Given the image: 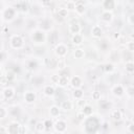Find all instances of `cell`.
Masks as SVG:
<instances>
[{"label":"cell","mask_w":134,"mask_h":134,"mask_svg":"<svg viewBox=\"0 0 134 134\" xmlns=\"http://www.w3.org/2000/svg\"><path fill=\"white\" fill-rule=\"evenodd\" d=\"M99 126H100L99 121L97 120V118L95 116H90L85 119V128H86V132H88V133L96 132L97 128Z\"/></svg>","instance_id":"cell-1"},{"label":"cell","mask_w":134,"mask_h":134,"mask_svg":"<svg viewBox=\"0 0 134 134\" xmlns=\"http://www.w3.org/2000/svg\"><path fill=\"white\" fill-rule=\"evenodd\" d=\"M9 42H10V46H12L13 48H15V49H20V48L23 47V45H24V41H23L22 37L19 36V35H14V36H12Z\"/></svg>","instance_id":"cell-2"},{"label":"cell","mask_w":134,"mask_h":134,"mask_svg":"<svg viewBox=\"0 0 134 134\" xmlns=\"http://www.w3.org/2000/svg\"><path fill=\"white\" fill-rule=\"evenodd\" d=\"M31 39L35 43H43L46 39V36L44 34V30L42 29H37L32 32L31 35Z\"/></svg>","instance_id":"cell-3"},{"label":"cell","mask_w":134,"mask_h":134,"mask_svg":"<svg viewBox=\"0 0 134 134\" xmlns=\"http://www.w3.org/2000/svg\"><path fill=\"white\" fill-rule=\"evenodd\" d=\"M16 16V10L15 8L13 7H8L6 9L3 10V14H2V17L5 21H12Z\"/></svg>","instance_id":"cell-4"},{"label":"cell","mask_w":134,"mask_h":134,"mask_svg":"<svg viewBox=\"0 0 134 134\" xmlns=\"http://www.w3.org/2000/svg\"><path fill=\"white\" fill-rule=\"evenodd\" d=\"M67 51H68V48L65 44L63 43H59L55 47V54L59 57V58H64L66 54H67Z\"/></svg>","instance_id":"cell-5"},{"label":"cell","mask_w":134,"mask_h":134,"mask_svg":"<svg viewBox=\"0 0 134 134\" xmlns=\"http://www.w3.org/2000/svg\"><path fill=\"white\" fill-rule=\"evenodd\" d=\"M19 130H20V124L17 121H12L8 126L7 132L10 134H17V133H19Z\"/></svg>","instance_id":"cell-6"},{"label":"cell","mask_w":134,"mask_h":134,"mask_svg":"<svg viewBox=\"0 0 134 134\" xmlns=\"http://www.w3.org/2000/svg\"><path fill=\"white\" fill-rule=\"evenodd\" d=\"M54 128H55V130H57L58 132L63 133V132L66 131V129H67V125H66V122H65L64 120L60 119V120H58V121L54 124Z\"/></svg>","instance_id":"cell-7"},{"label":"cell","mask_w":134,"mask_h":134,"mask_svg":"<svg viewBox=\"0 0 134 134\" xmlns=\"http://www.w3.org/2000/svg\"><path fill=\"white\" fill-rule=\"evenodd\" d=\"M103 7L105 8V10L111 12L115 7V1L114 0H104L103 1Z\"/></svg>","instance_id":"cell-8"},{"label":"cell","mask_w":134,"mask_h":134,"mask_svg":"<svg viewBox=\"0 0 134 134\" xmlns=\"http://www.w3.org/2000/svg\"><path fill=\"white\" fill-rule=\"evenodd\" d=\"M91 35L93 38H100L103 35V29L100 28V26L98 25H94L91 28Z\"/></svg>","instance_id":"cell-9"},{"label":"cell","mask_w":134,"mask_h":134,"mask_svg":"<svg viewBox=\"0 0 134 134\" xmlns=\"http://www.w3.org/2000/svg\"><path fill=\"white\" fill-rule=\"evenodd\" d=\"M69 31L73 35H77L81 32V26L77 22H72L70 25H69Z\"/></svg>","instance_id":"cell-10"},{"label":"cell","mask_w":134,"mask_h":134,"mask_svg":"<svg viewBox=\"0 0 134 134\" xmlns=\"http://www.w3.org/2000/svg\"><path fill=\"white\" fill-rule=\"evenodd\" d=\"M24 99L27 104H32L36 100V94L31 91H27L24 93Z\"/></svg>","instance_id":"cell-11"},{"label":"cell","mask_w":134,"mask_h":134,"mask_svg":"<svg viewBox=\"0 0 134 134\" xmlns=\"http://www.w3.org/2000/svg\"><path fill=\"white\" fill-rule=\"evenodd\" d=\"M70 84H71V86H72L73 88H80V87L82 86V80H81L80 76L74 75V76L71 77V80H70Z\"/></svg>","instance_id":"cell-12"},{"label":"cell","mask_w":134,"mask_h":134,"mask_svg":"<svg viewBox=\"0 0 134 134\" xmlns=\"http://www.w3.org/2000/svg\"><path fill=\"white\" fill-rule=\"evenodd\" d=\"M3 95H4L5 98H8V99L13 98L15 96V89L12 88V87H6L3 90Z\"/></svg>","instance_id":"cell-13"},{"label":"cell","mask_w":134,"mask_h":134,"mask_svg":"<svg viewBox=\"0 0 134 134\" xmlns=\"http://www.w3.org/2000/svg\"><path fill=\"white\" fill-rule=\"evenodd\" d=\"M112 92L115 96H121L124 94V88L121 85H115L112 88Z\"/></svg>","instance_id":"cell-14"},{"label":"cell","mask_w":134,"mask_h":134,"mask_svg":"<svg viewBox=\"0 0 134 134\" xmlns=\"http://www.w3.org/2000/svg\"><path fill=\"white\" fill-rule=\"evenodd\" d=\"M100 19H102L103 21H105V22H110V21L113 19V16H112L111 12L105 10V12H103V14H102V16H100Z\"/></svg>","instance_id":"cell-15"},{"label":"cell","mask_w":134,"mask_h":134,"mask_svg":"<svg viewBox=\"0 0 134 134\" xmlns=\"http://www.w3.org/2000/svg\"><path fill=\"white\" fill-rule=\"evenodd\" d=\"M74 10H75V13H76L77 15H84L86 8H85V5H84L83 3L79 2V3L75 4V8H74Z\"/></svg>","instance_id":"cell-16"},{"label":"cell","mask_w":134,"mask_h":134,"mask_svg":"<svg viewBox=\"0 0 134 134\" xmlns=\"http://www.w3.org/2000/svg\"><path fill=\"white\" fill-rule=\"evenodd\" d=\"M54 92H55V90H54V87H53V86L47 85V86L44 87V93H45V95H47V96H52V95L54 94Z\"/></svg>","instance_id":"cell-17"},{"label":"cell","mask_w":134,"mask_h":134,"mask_svg":"<svg viewBox=\"0 0 134 134\" xmlns=\"http://www.w3.org/2000/svg\"><path fill=\"white\" fill-rule=\"evenodd\" d=\"M69 82V79L67 75H60V79H59V82H58V85L61 86V87H65Z\"/></svg>","instance_id":"cell-18"},{"label":"cell","mask_w":134,"mask_h":134,"mask_svg":"<svg viewBox=\"0 0 134 134\" xmlns=\"http://www.w3.org/2000/svg\"><path fill=\"white\" fill-rule=\"evenodd\" d=\"M82 42H83V36L81 34L73 35V37H72V43L74 45H80Z\"/></svg>","instance_id":"cell-19"},{"label":"cell","mask_w":134,"mask_h":134,"mask_svg":"<svg viewBox=\"0 0 134 134\" xmlns=\"http://www.w3.org/2000/svg\"><path fill=\"white\" fill-rule=\"evenodd\" d=\"M61 108L63 110H71L72 109V103L70 100H63L61 104Z\"/></svg>","instance_id":"cell-20"},{"label":"cell","mask_w":134,"mask_h":134,"mask_svg":"<svg viewBox=\"0 0 134 134\" xmlns=\"http://www.w3.org/2000/svg\"><path fill=\"white\" fill-rule=\"evenodd\" d=\"M111 117H112L114 120H120L121 117H122V114H121V112H120L119 110H114V111H112V113H111Z\"/></svg>","instance_id":"cell-21"},{"label":"cell","mask_w":134,"mask_h":134,"mask_svg":"<svg viewBox=\"0 0 134 134\" xmlns=\"http://www.w3.org/2000/svg\"><path fill=\"white\" fill-rule=\"evenodd\" d=\"M58 39H59V37H58V32H57V31L50 32V35H49V42H50L51 44L57 43V42H58Z\"/></svg>","instance_id":"cell-22"},{"label":"cell","mask_w":134,"mask_h":134,"mask_svg":"<svg viewBox=\"0 0 134 134\" xmlns=\"http://www.w3.org/2000/svg\"><path fill=\"white\" fill-rule=\"evenodd\" d=\"M83 95H84V91H83L82 89H80V88H75V90L73 91V96H74V98L80 99V98L83 97Z\"/></svg>","instance_id":"cell-23"},{"label":"cell","mask_w":134,"mask_h":134,"mask_svg":"<svg viewBox=\"0 0 134 134\" xmlns=\"http://www.w3.org/2000/svg\"><path fill=\"white\" fill-rule=\"evenodd\" d=\"M82 109H83L82 112H83L85 115H91V114H92V107H91L90 105H87V104H86Z\"/></svg>","instance_id":"cell-24"},{"label":"cell","mask_w":134,"mask_h":134,"mask_svg":"<svg viewBox=\"0 0 134 134\" xmlns=\"http://www.w3.org/2000/svg\"><path fill=\"white\" fill-rule=\"evenodd\" d=\"M49 112H50V115L52 117H57L60 114V109L57 106H52V107H50V111Z\"/></svg>","instance_id":"cell-25"},{"label":"cell","mask_w":134,"mask_h":134,"mask_svg":"<svg viewBox=\"0 0 134 134\" xmlns=\"http://www.w3.org/2000/svg\"><path fill=\"white\" fill-rule=\"evenodd\" d=\"M65 67H66V62H65V60H64L63 58L59 59V61L57 62V68L60 69V70H63V69H65Z\"/></svg>","instance_id":"cell-26"},{"label":"cell","mask_w":134,"mask_h":134,"mask_svg":"<svg viewBox=\"0 0 134 134\" xmlns=\"http://www.w3.org/2000/svg\"><path fill=\"white\" fill-rule=\"evenodd\" d=\"M84 54H85V52H84V50L81 49V48L75 49V50H74V53H73V55H74L75 59H82V58L84 57Z\"/></svg>","instance_id":"cell-27"},{"label":"cell","mask_w":134,"mask_h":134,"mask_svg":"<svg viewBox=\"0 0 134 134\" xmlns=\"http://www.w3.org/2000/svg\"><path fill=\"white\" fill-rule=\"evenodd\" d=\"M126 70L129 73H132L134 71V64H133L132 61H127V63H126Z\"/></svg>","instance_id":"cell-28"},{"label":"cell","mask_w":134,"mask_h":134,"mask_svg":"<svg viewBox=\"0 0 134 134\" xmlns=\"http://www.w3.org/2000/svg\"><path fill=\"white\" fill-rule=\"evenodd\" d=\"M58 15H59V17L65 18V17H67V15H68V10L66 9V7H61V8L58 9Z\"/></svg>","instance_id":"cell-29"},{"label":"cell","mask_w":134,"mask_h":134,"mask_svg":"<svg viewBox=\"0 0 134 134\" xmlns=\"http://www.w3.org/2000/svg\"><path fill=\"white\" fill-rule=\"evenodd\" d=\"M35 128H36V131H37V132H43V131L45 130L44 122H42V121L37 122V124H36V126H35Z\"/></svg>","instance_id":"cell-30"},{"label":"cell","mask_w":134,"mask_h":134,"mask_svg":"<svg viewBox=\"0 0 134 134\" xmlns=\"http://www.w3.org/2000/svg\"><path fill=\"white\" fill-rule=\"evenodd\" d=\"M74 8H75V2H73L72 0L67 1V3H66V9L67 10H74Z\"/></svg>","instance_id":"cell-31"},{"label":"cell","mask_w":134,"mask_h":134,"mask_svg":"<svg viewBox=\"0 0 134 134\" xmlns=\"http://www.w3.org/2000/svg\"><path fill=\"white\" fill-rule=\"evenodd\" d=\"M27 67H28L29 69L34 70V69H36V68L38 67V63H37L36 61H34V60H30V61H28V63H27Z\"/></svg>","instance_id":"cell-32"},{"label":"cell","mask_w":134,"mask_h":134,"mask_svg":"<svg viewBox=\"0 0 134 134\" xmlns=\"http://www.w3.org/2000/svg\"><path fill=\"white\" fill-rule=\"evenodd\" d=\"M104 69H105L106 72H113L114 71V66L112 64H106Z\"/></svg>","instance_id":"cell-33"},{"label":"cell","mask_w":134,"mask_h":134,"mask_svg":"<svg viewBox=\"0 0 134 134\" xmlns=\"http://www.w3.org/2000/svg\"><path fill=\"white\" fill-rule=\"evenodd\" d=\"M53 126V124H52V121L50 120V119H46L45 121H44V127H45V129L46 130H50V128Z\"/></svg>","instance_id":"cell-34"},{"label":"cell","mask_w":134,"mask_h":134,"mask_svg":"<svg viewBox=\"0 0 134 134\" xmlns=\"http://www.w3.org/2000/svg\"><path fill=\"white\" fill-rule=\"evenodd\" d=\"M99 98H100V92H98V91L92 92V99L93 100H98Z\"/></svg>","instance_id":"cell-35"},{"label":"cell","mask_w":134,"mask_h":134,"mask_svg":"<svg viewBox=\"0 0 134 134\" xmlns=\"http://www.w3.org/2000/svg\"><path fill=\"white\" fill-rule=\"evenodd\" d=\"M7 84H8V81H7V79L5 77V75L0 76V85L5 86V85H7Z\"/></svg>","instance_id":"cell-36"},{"label":"cell","mask_w":134,"mask_h":134,"mask_svg":"<svg viewBox=\"0 0 134 134\" xmlns=\"http://www.w3.org/2000/svg\"><path fill=\"white\" fill-rule=\"evenodd\" d=\"M59 79H60V75H59V74H53V75H51V79H50V81H51L53 84H58V82H59Z\"/></svg>","instance_id":"cell-37"},{"label":"cell","mask_w":134,"mask_h":134,"mask_svg":"<svg viewBox=\"0 0 134 134\" xmlns=\"http://www.w3.org/2000/svg\"><path fill=\"white\" fill-rule=\"evenodd\" d=\"M127 46H128V50L129 51H133L134 50V42L133 41H129L128 43H127Z\"/></svg>","instance_id":"cell-38"},{"label":"cell","mask_w":134,"mask_h":134,"mask_svg":"<svg viewBox=\"0 0 134 134\" xmlns=\"http://www.w3.org/2000/svg\"><path fill=\"white\" fill-rule=\"evenodd\" d=\"M5 77L7 79L8 82H10V81H13L15 79V73L14 72H7V74L5 75Z\"/></svg>","instance_id":"cell-39"},{"label":"cell","mask_w":134,"mask_h":134,"mask_svg":"<svg viewBox=\"0 0 134 134\" xmlns=\"http://www.w3.org/2000/svg\"><path fill=\"white\" fill-rule=\"evenodd\" d=\"M76 105H77V107L83 108V107L86 105V100H84V99L80 98V99H77V100H76Z\"/></svg>","instance_id":"cell-40"},{"label":"cell","mask_w":134,"mask_h":134,"mask_svg":"<svg viewBox=\"0 0 134 134\" xmlns=\"http://www.w3.org/2000/svg\"><path fill=\"white\" fill-rule=\"evenodd\" d=\"M6 110L4 109V108H2V107H0V119L1 118H4L5 116H6Z\"/></svg>","instance_id":"cell-41"},{"label":"cell","mask_w":134,"mask_h":134,"mask_svg":"<svg viewBox=\"0 0 134 134\" xmlns=\"http://www.w3.org/2000/svg\"><path fill=\"white\" fill-rule=\"evenodd\" d=\"M85 116H86V115H85L82 111H81V112H79V113L76 114V117H77L79 119H81V120H82V119H85Z\"/></svg>","instance_id":"cell-42"},{"label":"cell","mask_w":134,"mask_h":134,"mask_svg":"<svg viewBox=\"0 0 134 134\" xmlns=\"http://www.w3.org/2000/svg\"><path fill=\"white\" fill-rule=\"evenodd\" d=\"M50 0H42V4L44 5V6H47V5H49L50 4Z\"/></svg>","instance_id":"cell-43"},{"label":"cell","mask_w":134,"mask_h":134,"mask_svg":"<svg viewBox=\"0 0 134 134\" xmlns=\"http://www.w3.org/2000/svg\"><path fill=\"white\" fill-rule=\"evenodd\" d=\"M129 22H130V24H131V25H133V24H134V22H133V14H131V15L129 16Z\"/></svg>","instance_id":"cell-44"},{"label":"cell","mask_w":134,"mask_h":134,"mask_svg":"<svg viewBox=\"0 0 134 134\" xmlns=\"http://www.w3.org/2000/svg\"><path fill=\"white\" fill-rule=\"evenodd\" d=\"M128 94H129L130 96H132V95H133V87H132V86L128 89Z\"/></svg>","instance_id":"cell-45"},{"label":"cell","mask_w":134,"mask_h":134,"mask_svg":"<svg viewBox=\"0 0 134 134\" xmlns=\"http://www.w3.org/2000/svg\"><path fill=\"white\" fill-rule=\"evenodd\" d=\"M128 128H129L130 133H133V132H134V131H133V124H130V125L128 126Z\"/></svg>","instance_id":"cell-46"},{"label":"cell","mask_w":134,"mask_h":134,"mask_svg":"<svg viewBox=\"0 0 134 134\" xmlns=\"http://www.w3.org/2000/svg\"><path fill=\"white\" fill-rule=\"evenodd\" d=\"M126 40H127V39H126V37H124V36H122V37H121V38L119 39V42H120L121 44H124V43H125L124 41H126Z\"/></svg>","instance_id":"cell-47"},{"label":"cell","mask_w":134,"mask_h":134,"mask_svg":"<svg viewBox=\"0 0 134 134\" xmlns=\"http://www.w3.org/2000/svg\"><path fill=\"white\" fill-rule=\"evenodd\" d=\"M0 132H3V133H6V132H7V130H5L4 128H0Z\"/></svg>","instance_id":"cell-48"},{"label":"cell","mask_w":134,"mask_h":134,"mask_svg":"<svg viewBox=\"0 0 134 134\" xmlns=\"http://www.w3.org/2000/svg\"><path fill=\"white\" fill-rule=\"evenodd\" d=\"M2 58H3V54H2V53H0V61L2 60Z\"/></svg>","instance_id":"cell-49"},{"label":"cell","mask_w":134,"mask_h":134,"mask_svg":"<svg viewBox=\"0 0 134 134\" xmlns=\"http://www.w3.org/2000/svg\"><path fill=\"white\" fill-rule=\"evenodd\" d=\"M64 1H66V2H67V1H70V0H64Z\"/></svg>","instance_id":"cell-50"}]
</instances>
